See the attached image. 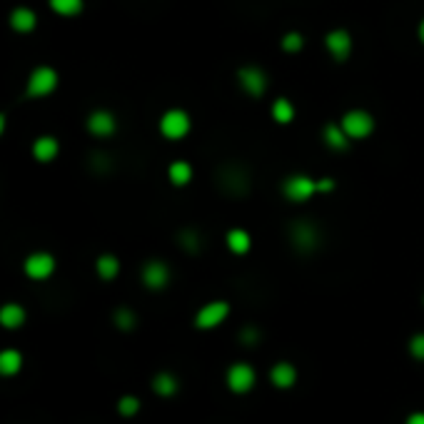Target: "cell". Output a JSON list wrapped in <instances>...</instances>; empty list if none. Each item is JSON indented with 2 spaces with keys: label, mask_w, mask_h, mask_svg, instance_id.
Masks as SVG:
<instances>
[{
  "label": "cell",
  "mask_w": 424,
  "mask_h": 424,
  "mask_svg": "<svg viewBox=\"0 0 424 424\" xmlns=\"http://www.w3.org/2000/svg\"><path fill=\"white\" fill-rule=\"evenodd\" d=\"M36 23H38L36 13L28 10V8H18V10L10 13V25L18 30V33H28V30L36 28Z\"/></svg>",
  "instance_id": "obj_20"
},
{
  "label": "cell",
  "mask_w": 424,
  "mask_h": 424,
  "mask_svg": "<svg viewBox=\"0 0 424 424\" xmlns=\"http://www.w3.org/2000/svg\"><path fill=\"white\" fill-rule=\"evenodd\" d=\"M180 245L185 247L187 252H198L200 250V237L192 230H185V233L180 235Z\"/></svg>",
  "instance_id": "obj_29"
},
{
  "label": "cell",
  "mask_w": 424,
  "mask_h": 424,
  "mask_svg": "<svg viewBox=\"0 0 424 424\" xmlns=\"http://www.w3.org/2000/svg\"><path fill=\"white\" fill-rule=\"evenodd\" d=\"M419 40L424 42V18H422V23H419Z\"/></svg>",
  "instance_id": "obj_34"
},
{
  "label": "cell",
  "mask_w": 424,
  "mask_h": 424,
  "mask_svg": "<svg viewBox=\"0 0 424 424\" xmlns=\"http://www.w3.org/2000/svg\"><path fill=\"white\" fill-rule=\"evenodd\" d=\"M405 424H424V412H414V414H409Z\"/></svg>",
  "instance_id": "obj_33"
},
{
  "label": "cell",
  "mask_w": 424,
  "mask_h": 424,
  "mask_svg": "<svg viewBox=\"0 0 424 424\" xmlns=\"http://www.w3.org/2000/svg\"><path fill=\"white\" fill-rule=\"evenodd\" d=\"M240 340L245 342V345H255V342L260 340V332H257L255 327H247L245 332H242V335H240Z\"/></svg>",
  "instance_id": "obj_31"
},
{
  "label": "cell",
  "mask_w": 424,
  "mask_h": 424,
  "mask_svg": "<svg viewBox=\"0 0 424 424\" xmlns=\"http://www.w3.org/2000/svg\"><path fill=\"white\" fill-rule=\"evenodd\" d=\"M237 80H240V88L252 97L265 95V90H267V75H265L260 68H252V65L242 68V70H237Z\"/></svg>",
  "instance_id": "obj_8"
},
{
  "label": "cell",
  "mask_w": 424,
  "mask_h": 424,
  "mask_svg": "<svg viewBox=\"0 0 424 424\" xmlns=\"http://www.w3.org/2000/svg\"><path fill=\"white\" fill-rule=\"evenodd\" d=\"M220 187L230 195H245L250 190V178L245 170L240 168H225L220 175Z\"/></svg>",
  "instance_id": "obj_12"
},
{
  "label": "cell",
  "mask_w": 424,
  "mask_h": 424,
  "mask_svg": "<svg viewBox=\"0 0 424 424\" xmlns=\"http://www.w3.org/2000/svg\"><path fill=\"white\" fill-rule=\"evenodd\" d=\"M230 315V305L215 299V302H207L205 307H200L198 315H195V327L198 329H215L217 324H222Z\"/></svg>",
  "instance_id": "obj_5"
},
{
  "label": "cell",
  "mask_w": 424,
  "mask_h": 424,
  "mask_svg": "<svg viewBox=\"0 0 424 424\" xmlns=\"http://www.w3.org/2000/svg\"><path fill=\"white\" fill-rule=\"evenodd\" d=\"M170 282V267L160 260H150L143 267V285L148 290H162Z\"/></svg>",
  "instance_id": "obj_11"
},
{
  "label": "cell",
  "mask_w": 424,
  "mask_h": 424,
  "mask_svg": "<svg viewBox=\"0 0 424 424\" xmlns=\"http://www.w3.org/2000/svg\"><path fill=\"white\" fill-rule=\"evenodd\" d=\"M269 379H272V384H275L277 389H290L297 382V370H295V365H290V362H277V365L269 370Z\"/></svg>",
  "instance_id": "obj_15"
},
{
  "label": "cell",
  "mask_w": 424,
  "mask_h": 424,
  "mask_svg": "<svg viewBox=\"0 0 424 424\" xmlns=\"http://www.w3.org/2000/svg\"><path fill=\"white\" fill-rule=\"evenodd\" d=\"M322 140L327 148L332 150H347L350 148V135L345 132V127L340 123H327L322 130Z\"/></svg>",
  "instance_id": "obj_16"
},
{
  "label": "cell",
  "mask_w": 424,
  "mask_h": 424,
  "mask_svg": "<svg viewBox=\"0 0 424 424\" xmlns=\"http://www.w3.org/2000/svg\"><path fill=\"white\" fill-rule=\"evenodd\" d=\"M23 365H25V359H23V352H20V350H15V347L0 350V377L20 375Z\"/></svg>",
  "instance_id": "obj_13"
},
{
  "label": "cell",
  "mask_w": 424,
  "mask_h": 424,
  "mask_svg": "<svg viewBox=\"0 0 424 424\" xmlns=\"http://www.w3.org/2000/svg\"><path fill=\"white\" fill-rule=\"evenodd\" d=\"M290 240L299 252H312L320 245V230L310 220H299L290 227Z\"/></svg>",
  "instance_id": "obj_4"
},
{
  "label": "cell",
  "mask_w": 424,
  "mask_h": 424,
  "mask_svg": "<svg viewBox=\"0 0 424 424\" xmlns=\"http://www.w3.org/2000/svg\"><path fill=\"white\" fill-rule=\"evenodd\" d=\"M345 127V132L350 135V140H362L367 135H372L375 130V118L367 110H350L340 123Z\"/></svg>",
  "instance_id": "obj_3"
},
{
  "label": "cell",
  "mask_w": 424,
  "mask_h": 424,
  "mask_svg": "<svg viewBox=\"0 0 424 424\" xmlns=\"http://www.w3.org/2000/svg\"><path fill=\"white\" fill-rule=\"evenodd\" d=\"M324 45H327L329 55H332L337 63H345V60L350 58V53H352V38H350L347 30H332V33H327Z\"/></svg>",
  "instance_id": "obj_10"
},
{
  "label": "cell",
  "mask_w": 424,
  "mask_h": 424,
  "mask_svg": "<svg viewBox=\"0 0 424 424\" xmlns=\"http://www.w3.org/2000/svg\"><path fill=\"white\" fill-rule=\"evenodd\" d=\"M55 272V260L53 255L48 252H36L25 260V275L30 280H48L50 275Z\"/></svg>",
  "instance_id": "obj_9"
},
{
  "label": "cell",
  "mask_w": 424,
  "mask_h": 424,
  "mask_svg": "<svg viewBox=\"0 0 424 424\" xmlns=\"http://www.w3.org/2000/svg\"><path fill=\"white\" fill-rule=\"evenodd\" d=\"M95 269H97V275L102 277V280H115L120 272V262H118V257L115 255H100L97 257V262H95Z\"/></svg>",
  "instance_id": "obj_23"
},
{
  "label": "cell",
  "mask_w": 424,
  "mask_h": 424,
  "mask_svg": "<svg viewBox=\"0 0 424 424\" xmlns=\"http://www.w3.org/2000/svg\"><path fill=\"white\" fill-rule=\"evenodd\" d=\"M317 187H320V192H329V190H335V180H329V178L317 180Z\"/></svg>",
  "instance_id": "obj_32"
},
{
  "label": "cell",
  "mask_w": 424,
  "mask_h": 424,
  "mask_svg": "<svg viewBox=\"0 0 424 424\" xmlns=\"http://www.w3.org/2000/svg\"><path fill=\"white\" fill-rule=\"evenodd\" d=\"M272 118H275V123H282V125L292 123V118H295L292 102L287 100V97H280V100H275V105H272Z\"/></svg>",
  "instance_id": "obj_24"
},
{
  "label": "cell",
  "mask_w": 424,
  "mask_h": 424,
  "mask_svg": "<svg viewBox=\"0 0 424 424\" xmlns=\"http://www.w3.org/2000/svg\"><path fill=\"white\" fill-rule=\"evenodd\" d=\"M50 6L60 15H78L83 10V0H50Z\"/></svg>",
  "instance_id": "obj_26"
},
{
  "label": "cell",
  "mask_w": 424,
  "mask_h": 424,
  "mask_svg": "<svg viewBox=\"0 0 424 424\" xmlns=\"http://www.w3.org/2000/svg\"><path fill=\"white\" fill-rule=\"evenodd\" d=\"M140 400L135 395H125V397H120L118 400V412L120 417H135V414L140 412Z\"/></svg>",
  "instance_id": "obj_25"
},
{
  "label": "cell",
  "mask_w": 424,
  "mask_h": 424,
  "mask_svg": "<svg viewBox=\"0 0 424 424\" xmlns=\"http://www.w3.org/2000/svg\"><path fill=\"white\" fill-rule=\"evenodd\" d=\"M33 155L40 162H50L55 155H58V140L55 138H40L33 145Z\"/></svg>",
  "instance_id": "obj_21"
},
{
  "label": "cell",
  "mask_w": 424,
  "mask_h": 424,
  "mask_svg": "<svg viewBox=\"0 0 424 424\" xmlns=\"http://www.w3.org/2000/svg\"><path fill=\"white\" fill-rule=\"evenodd\" d=\"M115 118L108 113V110H97V113H93L88 118V130L93 132V135H97V138H108V135H113L115 132Z\"/></svg>",
  "instance_id": "obj_14"
},
{
  "label": "cell",
  "mask_w": 424,
  "mask_h": 424,
  "mask_svg": "<svg viewBox=\"0 0 424 424\" xmlns=\"http://www.w3.org/2000/svg\"><path fill=\"white\" fill-rule=\"evenodd\" d=\"M315 192H320L317 180L307 178V175H290V178L282 182V195H285L290 203H307Z\"/></svg>",
  "instance_id": "obj_1"
},
{
  "label": "cell",
  "mask_w": 424,
  "mask_h": 424,
  "mask_svg": "<svg viewBox=\"0 0 424 424\" xmlns=\"http://www.w3.org/2000/svg\"><path fill=\"white\" fill-rule=\"evenodd\" d=\"M227 387L230 392L235 395H247L257 382V375H255V367L247 365V362H235L230 370H227Z\"/></svg>",
  "instance_id": "obj_2"
},
{
  "label": "cell",
  "mask_w": 424,
  "mask_h": 424,
  "mask_svg": "<svg viewBox=\"0 0 424 424\" xmlns=\"http://www.w3.org/2000/svg\"><path fill=\"white\" fill-rule=\"evenodd\" d=\"M160 130L168 140H180L190 132V115L185 110H168L160 120Z\"/></svg>",
  "instance_id": "obj_6"
},
{
  "label": "cell",
  "mask_w": 424,
  "mask_h": 424,
  "mask_svg": "<svg viewBox=\"0 0 424 424\" xmlns=\"http://www.w3.org/2000/svg\"><path fill=\"white\" fill-rule=\"evenodd\" d=\"M168 178L173 185H187L192 180V168H190V162L185 160H175L173 165H170L168 170Z\"/></svg>",
  "instance_id": "obj_22"
},
{
  "label": "cell",
  "mask_w": 424,
  "mask_h": 424,
  "mask_svg": "<svg viewBox=\"0 0 424 424\" xmlns=\"http://www.w3.org/2000/svg\"><path fill=\"white\" fill-rule=\"evenodd\" d=\"M3 130H6V115L0 113V132H3Z\"/></svg>",
  "instance_id": "obj_35"
},
{
  "label": "cell",
  "mask_w": 424,
  "mask_h": 424,
  "mask_svg": "<svg viewBox=\"0 0 424 424\" xmlns=\"http://www.w3.org/2000/svg\"><path fill=\"white\" fill-rule=\"evenodd\" d=\"M227 247H230V252H235V255H245V252H250L252 247V237L250 233H245V230H230L225 237Z\"/></svg>",
  "instance_id": "obj_19"
},
{
  "label": "cell",
  "mask_w": 424,
  "mask_h": 424,
  "mask_svg": "<svg viewBox=\"0 0 424 424\" xmlns=\"http://www.w3.org/2000/svg\"><path fill=\"white\" fill-rule=\"evenodd\" d=\"M55 88H58V72H55L53 68L42 65V68H38V70H33V75H30V80H28L30 97L48 95V93H53Z\"/></svg>",
  "instance_id": "obj_7"
},
{
  "label": "cell",
  "mask_w": 424,
  "mask_h": 424,
  "mask_svg": "<svg viewBox=\"0 0 424 424\" xmlns=\"http://www.w3.org/2000/svg\"><path fill=\"white\" fill-rule=\"evenodd\" d=\"M178 389H180V382L173 372H157L155 379H152V392H155L157 397H175Z\"/></svg>",
  "instance_id": "obj_18"
},
{
  "label": "cell",
  "mask_w": 424,
  "mask_h": 424,
  "mask_svg": "<svg viewBox=\"0 0 424 424\" xmlns=\"http://www.w3.org/2000/svg\"><path fill=\"white\" fill-rule=\"evenodd\" d=\"M280 45L287 53H297V50H302V45H305V38L299 36V33H287V36H282Z\"/></svg>",
  "instance_id": "obj_28"
},
{
  "label": "cell",
  "mask_w": 424,
  "mask_h": 424,
  "mask_svg": "<svg viewBox=\"0 0 424 424\" xmlns=\"http://www.w3.org/2000/svg\"><path fill=\"white\" fill-rule=\"evenodd\" d=\"M409 354H412L414 359H422L424 362V332L422 335H414L412 340H409Z\"/></svg>",
  "instance_id": "obj_30"
},
{
  "label": "cell",
  "mask_w": 424,
  "mask_h": 424,
  "mask_svg": "<svg viewBox=\"0 0 424 424\" xmlns=\"http://www.w3.org/2000/svg\"><path fill=\"white\" fill-rule=\"evenodd\" d=\"M113 320L115 324H118V329H123V332H130V329L135 327V322H138V320H135V312L127 310V307H120Z\"/></svg>",
  "instance_id": "obj_27"
},
{
  "label": "cell",
  "mask_w": 424,
  "mask_h": 424,
  "mask_svg": "<svg viewBox=\"0 0 424 424\" xmlns=\"http://www.w3.org/2000/svg\"><path fill=\"white\" fill-rule=\"evenodd\" d=\"M25 324V310L15 302H8V305L0 307V327L6 329H18Z\"/></svg>",
  "instance_id": "obj_17"
}]
</instances>
